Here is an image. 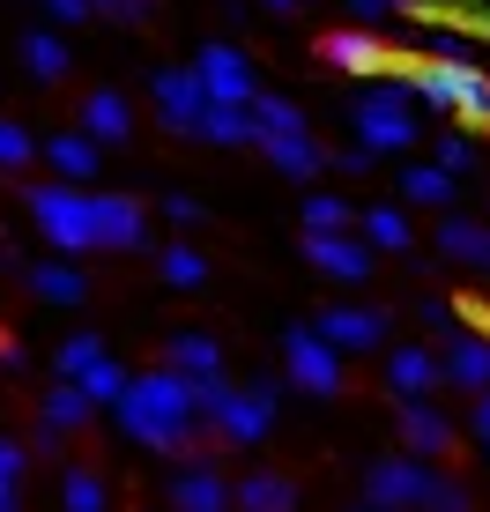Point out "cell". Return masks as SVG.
I'll return each mask as SVG.
<instances>
[{
    "instance_id": "obj_8",
    "label": "cell",
    "mask_w": 490,
    "mask_h": 512,
    "mask_svg": "<svg viewBox=\"0 0 490 512\" xmlns=\"http://www.w3.org/2000/svg\"><path fill=\"white\" fill-rule=\"evenodd\" d=\"M431 468H439V461H416V453L372 461V468H364V505H372V512H424Z\"/></svg>"
},
{
    "instance_id": "obj_3",
    "label": "cell",
    "mask_w": 490,
    "mask_h": 512,
    "mask_svg": "<svg viewBox=\"0 0 490 512\" xmlns=\"http://www.w3.org/2000/svg\"><path fill=\"white\" fill-rule=\"evenodd\" d=\"M409 90L431 104V112L461 119V127H490V75L476 60H416Z\"/></svg>"
},
{
    "instance_id": "obj_42",
    "label": "cell",
    "mask_w": 490,
    "mask_h": 512,
    "mask_svg": "<svg viewBox=\"0 0 490 512\" xmlns=\"http://www.w3.org/2000/svg\"><path fill=\"white\" fill-rule=\"evenodd\" d=\"M468 438H476V446H483V461H490V394L468 401Z\"/></svg>"
},
{
    "instance_id": "obj_45",
    "label": "cell",
    "mask_w": 490,
    "mask_h": 512,
    "mask_svg": "<svg viewBox=\"0 0 490 512\" xmlns=\"http://www.w3.org/2000/svg\"><path fill=\"white\" fill-rule=\"evenodd\" d=\"M0 512H23V483H0Z\"/></svg>"
},
{
    "instance_id": "obj_29",
    "label": "cell",
    "mask_w": 490,
    "mask_h": 512,
    "mask_svg": "<svg viewBox=\"0 0 490 512\" xmlns=\"http://www.w3.org/2000/svg\"><path fill=\"white\" fill-rule=\"evenodd\" d=\"M97 149H104V141H90V134H52L45 141V164L52 171H60V179H97Z\"/></svg>"
},
{
    "instance_id": "obj_39",
    "label": "cell",
    "mask_w": 490,
    "mask_h": 512,
    "mask_svg": "<svg viewBox=\"0 0 490 512\" xmlns=\"http://www.w3.org/2000/svg\"><path fill=\"white\" fill-rule=\"evenodd\" d=\"M416 320H424L431 334H439V342H446L453 327H461V320H453V305H446V297H424V305H416Z\"/></svg>"
},
{
    "instance_id": "obj_16",
    "label": "cell",
    "mask_w": 490,
    "mask_h": 512,
    "mask_svg": "<svg viewBox=\"0 0 490 512\" xmlns=\"http://www.w3.org/2000/svg\"><path fill=\"white\" fill-rule=\"evenodd\" d=\"M164 364H171V372H186V379H231V372H223V364H231V349H223V334H208V327H179V334H171V342H164Z\"/></svg>"
},
{
    "instance_id": "obj_20",
    "label": "cell",
    "mask_w": 490,
    "mask_h": 512,
    "mask_svg": "<svg viewBox=\"0 0 490 512\" xmlns=\"http://www.w3.org/2000/svg\"><path fill=\"white\" fill-rule=\"evenodd\" d=\"M253 149L275 164V179H320L327 171V149L312 134H268V141H253Z\"/></svg>"
},
{
    "instance_id": "obj_25",
    "label": "cell",
    "mask_w": 490,
    "mask_h": 512,
    "mask_svg": "<svg viewBox=\"0 0 490 512\" xmlns=\"http://www.w3.org/2000/svg\"><path fill=\"white\" fill-rule=\"evenodd\" d=\"M23 67H30V82H60L75 67V52H67V38L52 23H38V30H23Z\"/></svg>"
},
{
    "instance_id": "obj_17",
    "label": "cell",
    "mask_w": 490,
    "mask_h": 512,
    "mask_svg": "<svg viewBox=\"0 0 490 512\" xmlns=\"http://www.w3.org/2000/svg\"><path fill=\"white\" fill-rule=\"evenodd\" d=\"M23 290L38 297V305H82V297H90V275H82V260L45 253V260H30V268H23Z\"/></svg>"
},
{
    "instance_id": "obj_26",
    "label": "cell",
    "mask_w": 490,
    "mask_h": 512,
    "mask_svg": "<svg viewBox=\"0 0 490 512\" xmlns=\"http://www.w3.org/2000/svg\"><path fill=\"white\" fill-rule=\"evenodd\" d=\"M394 179H401V201H416V208H453V186H461L446 164H401Z\"/></svg>"
},
{
    "instance_id": "obj_33",
    "label": "cell",
    "mask_w": 490,
    "mask_h": 512,
    "mask_svg": "<svg viewBox=\"0 0 490 512\" xmlns=\"http://www.w3.org/2000/svg\"><path fill=\"white\" fill-rule=\"evenodd\" d=\"M253 119H260V141H268V134H312V119L297 112L290 97H268V90H260V104H253Z\"/></svg>"
},
{
    "instance_id": "obj_7",
    "label": "cell",
    "mask_w": 490,
    "mask_h": 512,
    "mask_svg": "<svg viewBox=\"0 0 490 512\" xmlns=\"http://www.w3.org/2000/svg\"><path fill=\"white\" fill-rule=\"evenodd\" d=\"M275 416H283L275 379H253V386H231V394H223V409L208 416V431H216V446H260V438L275 431Z\"/></svg>"
},
{
    "instance_id": "obj_38",
    "label": "cell",
    "mask_w": 490,
    "mask_h": 512,
    "mask_svg": "<svg viewBox=\"0 0 490 512\" xmlns=\"http://www.w3.org/2000/svg\"><path fill=\"white\" fill-rule=\"evenodd\" d=\"M357 23H387V15H416V0H349Z\"/></svg>"
},
{
    "instance_id": "obj_31",
    "label": "cell",
    "mask_w": 490,
    "mask_h": 512,
    "mask_svg": "<svg viewBox=\"0 0 490 512\" xmlns=\"http://www.w3.org/2000/svg\"><path fill=\"white\" fill-rule=\"evenodd\" d=\"M156 275H164L171 290H201V282H208V260H201L186 238H171L164 253H156Z\"/></svg>"
},
{
    "instance_id": "obj_21",
    "label": "cell",
    "mask_w": 490,
    "mask_h": 512,
    "mask_svg": "<svg viewBox=\"0 0 490 512\" xmlns=\"http://www.w3.org/2000/svg\"><path fill=\"white\" fill-rule=\"evenodd\" d=\"M75 127L112 149V141H127V134H134V104L119 97V90H90V97H82V112H75Z\"/></svg>"
},
{
    "instance_id": "obj_43",
    "label": "cell",
    "mask_w": 490,
    "mask_h": 512,
    "mask_svg": "<svg viewBox=\"0 0 490 512\" xmlns=\"http://www.w3.org/2000/svg\"><path fill=\"white\" fill-rule=\"evenodd\" d=\"M164 216L179 223V231H194V223H201V201H194V193H171V201H164Z\"/></svg>"
},
{
    "instance_id": "obj_34",
    "label": "cell",
    "mask_w": 490,
    "mask_h": 512,
    "mask_svg": "<svg viewBox=\"0 0 490 512\" xmlns=\"http://www.w3.org/2000/svg\"><path fill=\"white\" fill-rule=\"evenodd\" d=\"M424 512H476V490H468V483H461V475H453V468H431Z\"/></svg>"
},
{
    "instance_id": "obj_23",
    "label": "cell",
    "mask_w": 490,
    "mask_h": 512,
    "mask_svg": "<svg viewBox=\"0 0 490 512\" xmlns=\"http://www.w3.org/2000/svg\"><path fill=\"white\" fill-rule=\"evenodd\" d=\"M38 423H52V431L75 438V431H90V423H97V401L82 394L75 379H52V386H45V401H38Z\"/></svg>"
},
{
    "instance_id": "obj_19",
    "label": "cell",
    "mask_w": 490,
    "mask_h": 512,
    "mask_svg": "<svg viewBox=\"0 0 490 512\" xmlns=\"http://www.w3.org/2000/svg\"><path fill=\"white\" fill-rule=\"evenodd\" d=\"M60 512H119L112 475H104L97 461H67L60 468Z\"/></svg>"
},
{
    "instance_id": "obj_28",
    "label": "cell",
    "mask_w": 490,
    "mask_h": 512,
    "mask_svg": "<svg viewBox=\"0 0 490 512\" xmlns=\"http://www.w3.org/2000/svg\"><path fill=\"white\" fill-rule=\"evenodd\" d=\"M357 231H364V245H372V253H409V216H401V208L394 201H372V208H364V216H357Z\"/></svg>"
},
{
    "instance_id": "obj_14",
    "label": "cell",
    "mask_w": 490,
    "mask_h": 512,
    "mask_svg": "<svg viewBox=\"0 0 490 512\" xmlns=\"http://www.w3.org/2000/svg\"><path fill=\"white\" fill-rule=\"evenodd\" d=\"M439 357H446V386L453 394H490V334H468V327H453L446 342H439Z\"/></svg>"
},
{
    "instance_id": "obj_48",
    "label": "cell",
    "mask_w": 490,
    "mask_h": 512,
    "mask_svg": "<svg viewBox=\"0 0 490 512\" xmlns=\"http://www.w3.org/2000/svg\"><path fill=\"white\" fill-rule=\"evenodd\" d=\"M357 512H372V505H357Z\"/></svg>"
},
{
    "instance_id": "obj_36",
    "label": "cell",
    "mask_w": 490,
    "mask_h": 512,
    "mask_svg": "<svg viewBox=\"0 0 490 512\" xmlns=\"http://www.w3.org/2000/svg\"><path fill=\"white\" fill-rule=\"evenodd\" d=\"M30 156H38V141H30L15 119H0V171H23Z\"/></svg>"
},
{
    "instance_id": "obj_35",
    "label": "cell",
    "mask_w": 490,
    "mask_h": 512,
    "mask_svg": "<svg viewBox=\"0 0 490 512\" xmlns=\"http://www.w3.org/2000/svg\"><path fill=\"white\" fill-rule=\"evenodd\" d=\"M431 164H446L453 179H468V171L483 164V149H476V134H453V127H446L439 141H431Z\"/></svg>"
},
{
    "instance_id": "obj_4",
    "label": "cell",
    "mask_w": 490,
    "mask_h": 512,
    "mask_svg": "<svg viewBox=\"0 0 490 512\" xmlns=\"http://www.w3.org/2000/svg\"><path fill=\"white\" fill-rule=\"evenodd\" d=\"M416 104H424V97H416L409 82L379 75L372 90L349 104V119H357V141H364V149H379V156H387V149H409V141H416Z\"/></svg>"
},
{
    "instance_id": "obj_24",
    "label": "cell",
    "mask_w": 490,
    "mask_h": 512,
    "mask_svg": "<svg viewBox=\"0 0 490 512\" xmlns=\"http://www.w3.org/2000/svg\"><path fill=\"white\" fill-rule=\"evenodd\" d=\"M238 512H297V483L275 468H245L238 475Z\"/></svg>"
},
{
    "instance_id": "obj_41",
    "label": "cell",
    "mask_w": 490,
    "mask_h": 512,
    "mask_svg": "<svg viewBox=\"0 0 490 512\" xmlns=\"http://www.w3.org/2000/svg\"><path fill=\"white\" fill-rule=\"evenodd\" d=\"M60 453H67V431L38 423V431H30V461H60Z\"/></svg>"
},
{
    "instance_id": "obj_44",
    "label": "cell",
    "mask_w": 490,
    "mask_h": 512,
    "mask_svg": "<svg viewBox=\"0 0 490 512\" xmlns=\"http://www.w3.org/2000/svg\"><path fill=\"white\" fill-rule=\"evenodd\" d=\"M372 156H379V149H364V141H357V149L335 156V171H342V179H364V171H372Z\"/></svg>"
},
{
    "instance_id": "obj_6",
    "label": "cell",
    "mask_w": 490,
    "mask_h": 512,
    "mask_svg": "<svg viewBox=\"0 0 490 512\" xmlns=\"http://www.w3.org/2000/svg\"><path fill=\"white\" fill-rule=\"evenodd\" d=\"M164 512H238V475H223L216 453H186L164 475Z\"/></svg>"
},
{
    "instance_id": "obj_13",
    "label": "cell",
    "mask_w": 490,
    "mask_h": 512,
    "mask_svg": "<svg viewBox=\"0 0 490 512\" xmlns=\"http://www.w3.org/2000/svg\"><path fill=\"white\" fill-rule=\"evenodd\" d=\"M379 379H387L394 401H424V394H439V386H446V357H439V349H424V342H394L387 357H379Z\"/></svg>"
},
{
    "instance_id": "obj_46",
    "label": "cell",
    "mask_w": 490,
    "mask_h": 512,
    "mask_svg": "<svg viewBox=\"0 0 490 512\" xmlns=\"http://www.w3.org/2000/svg\"><path fill=\"white\" fill-rule=\"evenodd\" d=\"M260 8H268V15H297L305 0H260Z\"/></svg>"
},
{
    "instance_id": "obj_5",
    "label": "cell",
    "mask_w": 490,
    "mask_h": 512,
    "mask_svg": "<svg viewBox=\"0 0 490 512\" xmlns=\"http://www.w3.org/2000/svg\"><path fill=\"white\" fill-rule=\"evenodd\" d=\"M283 372H290V386H305V394L335 401L342 386H349V357H342V349L327 342L312 320H297V327L283 334Z\"/></svg>"
},
{
    "instance_id": "obj_40",
    "label": "cell",
    "mask_w": 490,
    "mask_h": 512,
    "mask_svg": "<svg viewBox=\"0 0 490 512\" xmlns=\"http://www.w3.org/2000/svg\"><path fill=\"white\" fill-rule=\"evenodd\" d=\"M97 15H104V23H149V0H97Z\"/></svg>"
},
{
    "instance_id": "obj_1",
    "label": "cell",
    "mask_w": 490,
    "mask_h": 512,
    "mask_svg": "<svg viewBox=\"0 0 490 512\" xmlns=\"http://www.w3.org/2000/svg\"><path fill=\"white\" fill-rule=\"evenodd\" d=\"M112 416H119V431H127L134 446L164 453V461H186V453H208V446H216V431H208V416H201V401H194V379L171 372V364L134 372Z\"/></svg>"
},
{
    "instance_id": "obj_37",
    "label": "cell",
    "mask_w": 490,
    "mask_h": 512,
    "mask_svg": "<svg viewBox=\"0 0 490 512\" xmlns=\"http://www.w3.org/2000/svg\"><path fill=\"white\" fill-rule=\"evenodd\" d=\"M38 8H45L52 30H75V23H90V15H97V0H38Z\"/></svg>"
},
{
    "instance_id": "obj_18",
    "label": "cell",
    "mask_w": 490,
    "mask_h": 512,
    "mask_svg": "<svg viewBox=\"0 0 490 512\" xmlns=\"http://www.w3.org/2000/svg\"><path fill=\"white\" fill-rule=\"evenodd\" d=\"M305 260H312V268H320V275H335V282H372V245H364V238H305Z\"/></svg>"
},
{
    "instance_id": "obj_32",
    "label": "cell",
    "mask_w": 490,
    "mask_h": 512,
    "mask_svg": "<svg viewBox=\"0 0 490 512\" xmlns=\"http://www.w3.org/2000/svg\"><path fill=\"white\" fill-rule=\"evenodd\" d=\"M104 357H112V349H104V334H67L60 357H52V372H60V379H90Z\"/></svg>"
},
{
    "instance_id": "obj_12",
    "label": "cell",
    "mask_w": 490,
    "mask_h": 512,
    "mask_svg": "<svg viewBox=\"0 0 490 512\" xmlns=\"http://www.w3.org/2000/svg\"><path fill=\"white\" fill-rule=\"evenodd\" d=\"M312 327H320L327 342L342 349V357H387V334H394L379 305H327Z\"/></svg>"
},
{
    "instance_id": "obj_47",
    "label": "cell",
    "mask_w": 490,
    "mask_h": 512,
    "mask_svg": "<svg viewBox=\"0 0 490 512\" xmlns=\"http://www.w3.org/2000/svg\"><path fill=\"white\" fill-rule=\"evenodd\" d=\"M468 23H476V30H483V38H490V0H476V15H468Z\"/></svg>"
},
{
    "instance_id": "obj_11",
    "label": "cell",
    "mask_w": 490,
    "mask_h": 512,
    "mask_svg": "<svg viewBox=\"0 0 490 512\" xmlns=\"http://www.w3.org/2000/svg\"><path fill=\"white\" fill-rule=\"evenodd\" d=\"M394 438H401V453H416V461H446L453 438H461V423L424 394V401H401L394 409Z\"/></svg>"
},
{
    "instance_id": "obj_2",
    "label": "cell",
    "mask_w": 490,
    "mask_h": 512,
    "mask_svg": "<svg viewBox=\"0 0 490 512\" xmlns=\"http://www.w3.org/2000/svg\"><path fill=\"white\" fill-rule=\"evenodd\" d=\"M30 223H38V238L52 245V253L82 260V253H104L97 245V193L52 179V186H30Z\"/></svg>"
},
{
    "instance_id": "obj_15",
    "label": "cell",
    "mask_w": 490,
    "mask_h": 512,
    "mask_svg": "<svg viewBox=\"0 0 490 512\" xmlns=\"http://www.w3.org/2000/svg\"><path fill=\"white\" fill-rule=\"evenodd\" d=\"M320 60L335 67V75H364V82H379V75H394V52L372 38V30H327V45H320Z\"/></svg>"
},
{
    "instance_id": "obj_22",
    "label": "cell",
    "mask_w": 490,
    "mask_h": 512,
    "mask_svg": "<svg viewBox=\"0 0 490 512\" xmlns=\"http://www.w3.org/2000/svg\"><path fill=\"white\" fill-rule=\"evenodd\" d=\"M431 238H439V253L453 260V268H483L490 275V223H468V216H453V208H446V223Z\"/></svg>"
},
{
    "instance_id": "obj_10",
    "label": "cell",
    "mask_w": 490,
    "mask_h": 512,
    "mask_svg": "<svg viewBox=\"0 0 490 512\" xmlns=\"http://www.w3.org/2000/svg\"><path fill=\"white\" fill-rule=\"evenodd\" d=\"M194 75L208 82V97L216 104H260V75H253V60H245L238 45H223V38H208L194 52Z\"/></svg>"
},
{
    "instance_id": "obj_27",
    "label": "cell",
    "mask_w": 490,
    "mask_h": 512,
    "mask_svg": "<svg viewBox=\"0 0 490 512\" xmlns=\"http://www.w3.org/2000/svg\"><path fill=\"white\" fill-rule=\"evenodd\" d=\"M201 141H216V149H245V141H260V119H253V104H208V119H201Z\"/></svg>"
},
{
    "instance_id": "obj_9",
    "label": "cell",
    "mask_w": 490,
    "mask_h": 512,
    "mask_svg": "<svg viewBox=\"0 0 490 512\" xmlns=\"http://www.w3.org/2000/svg\"><path fill=\"white\" fill-rule=\"evenodd\" d=\"M149 104H156V119H164L171 134H194L201 141V119H208V82L194 75V67H156L149 75Z\"/></svg>"
},
{
    "instance_id": "obj_30",
    "label": "cell",
    "mask_w": 490,
    "mask_h": 512,
    "mask_svg": "<svg viewBox=\"0 0 490 512\" xmlns=\"http://www.w3.org/2000/svg\"><path fill=\"white\" fill-rule=\"evenodd\" d=\"M364 208H349L342 193H305V231L312 238H335V231H357Z\"/></svg>"
}]
</instances>
